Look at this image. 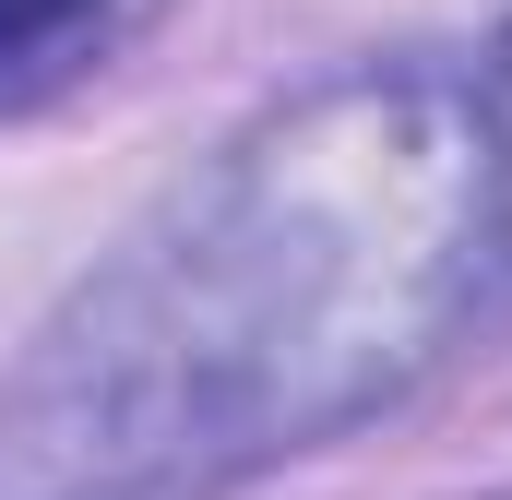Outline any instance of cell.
<instances>
[{
    "label": "cell",
    "instance_id": "cell-1",
    "mask_svg": "<svg viewBox=\"0 0 512 500\" xmlns=\"http://www.w3.org/2000/svg\"><path fill=\"white\" fill-rule=\"evenodd\" d=\"M512 155L465 84L358 72L227 143L0 381V500H215L441 358Z\"/></svg>",
    "mask_w": 512,
    "mask_h": 500
},
{
    "label": "cell",
    "instance_id": "cell-2",
    "mask_svg": "<svg viewBox=\"0 0 512 500\" xmlns=\"http://www.w3.org/2000/svg\"><path fill=\"white\" fill-rule=\"evenodd\" d=\"M167 0H0V120L60 108L84 72H108Z\"/></svg>",
    "mask_w": 512,
    "mask_h": 500
}]
</instances>
